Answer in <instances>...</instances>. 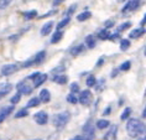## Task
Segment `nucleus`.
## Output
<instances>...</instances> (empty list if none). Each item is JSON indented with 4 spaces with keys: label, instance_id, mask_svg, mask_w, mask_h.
Segmentation results:
<instances>
[{
    "label": "nucleus",
    "instance_id": "obj_49",
    "mask_svg": "<svg viewBox=\"0 0 146 140\" xmlns=\"http://www.w3.org/2000/svg\"><path fill=\"white\" fill-rule=\"evenodd\" d=\"M118 1H124V0H118Z\"/></svg>",
    "mask_w": 146,
    "mask_h": 140
},
{
    "label": "nucleus",
    "instance_id": "obj_36",
    "mask_svg": "<svg viewBox=\"0 0 146 140\" xmlns=\"http://www.w3.org/2000/svg\"><path fill=\"white\" fill-rule=\"evenodd\" d=\"M69 88H71V91L73 92V93H76V92H78L79 91V86H78V83H71V87H69Z\"/></svg>",
    "mask_w": 146,
    "mask_h": 140
},
{
    "label": "nucleus",
    "instance_id": "obj_33",
    "mask_svg": "<svg viewBox=\"0 0 146 140\" xmlns=\"http://www.w3.org/2000/svg\"><path fill=\"white\" fill-rule=\"evenodd\" d=\"M11 1L13 0H0V8H1V10L8 8V6L11 4Z\"/></svg>",
    "mask_w": 146,
    "mask_h": 140
},
{
    "label": "nucleus",
    "instance_id": "obj_48",
    "mask_svg": "<svg viewBox=\"0 0 146 140\" xmlns=\"http://www.w3.org/2000/svg\"><path fill=\"white\" fill-rule=\"evenodd\" d=\"M144 53H145V56H146V49H145V51H144Z\"/></svg>",
    "mask_w": 146,
    "mask_h": 140
},
{
    "label": "nucleus",
    "instance_id": "obj_47",
    "mask_svg": "<svg viewBox=\"0 0 146 140\" xmlns=\"http://www.w3.org/2000/svg\"><path fill=\"white\" fill-rule=\"evenodd\" d=\"M142 118H146V107H145L144 112H142Z\"/></svg>",
    "mask_w": 146,
    "mask_h": 140
},
{
    "label": "nucleus",
    "instance_id": "obj_26",
    "mask_svg": "<svg viewBox=\"0 0 146 140\" xmlns=\"http://www.w3.org/2000/svg\"><path fill=\"white\" fill-rule=\"evenodd\" d=\"M67 102L71 103V104H77V103L79 102V98L76 97V95L73 94V92H72V93H69L67 95Z\"/></svg>",
    "mask_w": 146,
    "mask_h": 140
},
{
    "label": "nucleus",
    "instance_id": "obj_37",
    "mask_svg": "<svg viewBox=\"0 0 146 140\" xmlns=\"http://www.w3.org/2000/svg\"><path fill=\"white\" fill-rule=\"evenodd\" d=\"M36 62H35V58H32V60H29L26 62H24V65H23V67H30V66L32 65H35Z\"/></svg>",
    "mask_w": 146,
    "mask_h": 140
},
{
    "label": "nucleus",
    "instance_id": "obj_15",
    "mask_svg": "<svg viewBox=\"0 0 146 140\" xmlns=\"http://www.w3.org/2000/svg\"><path fill=\"white\" fill-rule=\"evenodd\" d=\"M52 81L57 84H66L68 82V78H67V76H64V75H57L53 77Z\"/></svg>",
    "mask_w": 146,
    "mask_h": 140
},
{
    "label": "nucleus",
    "instance_id": "obj_14",
    "mask_svg": "<svg viewBox=\"0 0 146 140\" xmlns=\"http://www.w3.org/2000/svg\"><path fill=\"white\" fill-rule=\"evenodd\" d=\"M11 89H13V86L10 83H1V88H0V95H1V97H5V95L8 94Z\"/></svg>",
    "mask_w": 146,
    "mask_h": 140
},
{
    "label": "nucleus",
    "instance_id": "obj_44",
    "mask_svg": "<svg viewBox=\"0 0 146 140\" xmlns=\"http://www.w3.org/2000/svg\"><path fill=\"white\" fill-rule=\"evenodd\" d=\"M63 1H64V0H54V1H53V5L57 6V5H60L61 3H63Z\"/></svg>",
    "mask_w": 146,
    "mask_h": 140
},
{
    "label": "nucleus",
    "instance_id": "obj_20",
    "mask_svg": "<svg viewBox=\"0 0 146 140\" xmlns=\"http://www.w3.org/2000/svg\"><path fill=\"white\" fill-rule=\"evenodd\" d=\"M41 102H42V101H41V98H40V97H34V98H31L30 101L27 102L26 108H32V107H37Z\"/></svg>",
    "mask_w": 146,
    "mask_h": 140
},
{
    "label": "nucleus",
    "instance_id": "obj_27",
    "mask_svg": "<svg viewBox=\"0 0 146 140\" xmlns=\"http://www.w3.org/2000/svg\"><path fill=\"white\" fill-rule=\"evenodd\" d=\"M27 115H29L27 108H23V109H20L19 112L15 114V118H16V119H20V118H24V117H27Z\"/></svg>",
    "mask_w": 146,
    "mask_h": 140
},
{
    "label": "nucleus",
    "instance_id": "obj_11",
    "mask_svg": "<svg viewBox=\"0 0 146 140\" xmlns=\"http://www.w3.org/2000/svg\"><path fill=\"white\" fill-rule=\"evenodd\" d=\"M144 32H145V29H142V27L134 29L133 31H130L129 37H130V39H139V37H140V36L144 35Z\"/></svg>",
    "mask_w": 146,
    "mask_h": 140
},
{
    "label": "nucleus",
    "instance_id": "obj_40",
    "mask_svg": "<svg viewBox=\"0 0 146 140\" xmlns=\"http://www.w3.org/2000/svg\"><path fill=\"white\" fill-rule=\"evenodd\" d=\"M113 25H114V21H107V23H105V27H111Z\"/></svg>",
    "mask_w": 146,
    "mask_h": 140
},
{
    "label": "nucleus",
    "instance_id": "obj_32",
    "mask_svg": "<svg viewBox=\"0 0 146 140\" xmlns=\"http://www.w3.org/2000/svg\"><path fill=\"white\" fill-rule=\"evenodd\" d=\"M96 77L94 76H89L88 78H87V82H86V84H87V87H93V86H96Z\"/></svg>",
    "mask_w": 146,
    "mask_h": 140
},
{
    "label": "nucleus",
    "instance_id": "obj_42",
    "mask_svg": "<svg viewBox=\"0 0 146 140\" xmlns=\"http://www.w3.org/2000/svg\"><path fill=\"white\" fill-rule=\"evenodd\" d=\"M109 113H111V108L110 107H107V109L104 110V115H108Z\"/></svg>",
    "mask_w": 146,
    "mask_h": 140
},
{
    "label": "nucleus",
    "instance_id": "obj_19",
    "mask_svg": "<svg viewBox=\"0 0 146 140\" xmlns=\"http://www.w3.org/2000/svg\"><path fill=\"white\" fill-rule=\"evenodd\" d=\"M62 37H63V34H62V31H61V30H57V31L52 35V37H51V43H57V42H60Z\"/></svg>",
    "mask_w": 146,
    "mask_h": 140
},
{
    "label": "nucleus",
    "instance_id": "obj_41",
    "mask_svg": "<svg viewBox=\"0 0 146 140\" xmlns=\"http://www.w3.org/2000/svg\"><path fill=\"white\" fill-rule=\"evenodd\" d=\"M73 139L74 140H84L86 138H84V135H77V136H74Z\"/></svg>",
    "mask_w": 146,
    "mask_h": 140
},
{
    "label": "nucleus",
    "instance_id": "obj_43",
    "mask_svg": "<svg viewBox=\"0 0 146 140\" xmlns=\"http://www.w3.org/2000/svg\"><path fill=\"white\" fill-rule=\"evenodd\" d=\"M119 37V34L116 32V34H114V35H110V37H109V40H115V39H118Z\"/></svg>",
    "mask_w": 146,
    "mask_h": 140
},
{
    "label": "nucleus",
    "instance_id": "obj_35",
    "mask_svg": "<svg viewBox=\"0 0 146 140\" xmlns=\"http://www.w3.org/2000/svg\"><path fill=\"white\" fill-rule=\"evenodd\" d=\"M130 67H131V62L125 61L121 66H120V69H121V71H127V69H130Z\"/></svg>",
    "mask_w": 146,
    "mask_h": 140
},
{
    "label": "nucleus",
    "instance_id": "obj_4",
    "mask_svg": "<svg viewBox=\"0 0 146 140\" xmlns=\"http://www.w3.org/2000/svg\"><path fill=\"white\" fill-rule=\"evenodd\" d=\"M79 103L83 105H88L90 101H92V92L89 89H86V91H82L81 94H79Z\"/></svg>",
    "mask_w": 146,
    "mask_h": 140
},
{
    "label": "nucleus",
    "instance_id": "obj_30",
    "mask_svg": "<svg viewBox=\"0 0 146 140\" xmlns=\"http://www.w3.org/2000/svg\"><path fill=\"white\" fill-rule=\"evenodd\" d=\"M129 47H130V41H129V40L124 39V40L120 41V49H121V51H126Z\"/></svg>",
    "mask_w": 146,
    "mask_h": 140
},
{
    "label": "nucleus",
    "instance_id": "obj_22",
    "mask_svg": "<svg viewBox=\"0 0 146 140\" xmlns=\"http://www.w3.org/2000/svg\"><path fill=\"white\" fill-rule=\"evenodd\" d=\"M90 16H92V13L90 11H83L77 16V20L78 21H86V20L90 19Z\"/></svg>",
    "mask_w": 146,
    "mask_h": 140
},
{
    "label": "nucleus",
    "instance_id": "obj_2",
    "mask_svg": "<svg viewBox=\"0 0 146 140\" xmlns=\"http://www.w3.org/2000/svg\"><path fill=\"white\" fill-rule=\"evenodd\" d=\"M69 118H71V115H69L68 112L58 113V114H56V115H53L52 123L57 129H62L67 125V123L69 121Z\"/></svg>",
    "mask_w": 146,
    "mask_h": 140
},
{
    "label": "nucleus",
    "instance_id": "obj_8",
    "mask_svg": "<svg viewBox=\"0 0 146 140\" xmlns=\"http://www.w3.org/2000/svg\"><path fill=\"white\" fill-rule=\"evenodd\" d=\"M17 91L21 92L23 94H30L32 91V87L25 83V81H21V82L17 83Z\"/></svg>",
    "mask_w": 146,
    "mask_h": 140
},
{
    "label": "nucleus",
    "instance_id": "obj_38",
    "mask_svg": "<svg viewBox=\"0 0 146 140\" xmlns=\"http://www.w3.org/2000/svg\"><path fill=\"white\" fill-rule=\"evenodd\" d=\"M41 75V73L40 72H34L32 73V75H30V76H27V79H32V81H35L36 78H37V77Z\"/></svg>",
    "mask_w": 146,
    "mask_h": 140
},
{
    "label": "nucleus",
    "instance_id": "obj_23",
    "mask_svg": "<svg viewBox=\"0 0 146 140\" xmlns=\"http://www.w3.org/2000/svg\"><path fill=\"white\" fill-rule=\"evenodd\" d=\"M98 37H99L100 40H109L110 34L108 32V29L105 27V29H103V30H100L99 32H98Z\"/></svg>",
    "mask_w": 146,
    "mask_h": 140
},
{
    "label": "nucleus",
    "instance_id": "obj_50",
    "mask_svg": "<svg viewBox=\"0 0 146 140\" xmlns=\"http://www.w3.org/2000/svg\"><path fill=\"white\" fill-rule=\"evenodd\" d=\"M142 139H145V140H146V135H145V138H142Z\"/></svg>",
    "mask_w": 146,
    "mask_h": 140
},
{
    "label": "nucleus",
    "instance_id": "obj_17",
    "mask_svg": "<svg viewBox=\"0 0 146 140\" xmlns=\"http://www.w3.org/2000/svg\"><path fill=\"white\" fill-rule=\"evenodd\" d=\"M83 51H84V45H77V46L72 47V49L69 50V52H71V55H73V56H78Z\"/></svg>",
    "mask_w": 146,
    "mask_h": 140
},
{
    "label": "nucleus",
    "instance_id": "obj_24",
    "mask_svg": "<svg viewBox=\"0 0 146 140\" xmlns=\"http://www.w3.org/2000/svg\"><path fill=\"white\" fill-rule=\"evenodd\" d=\"M109 125H110V123H109L107 119H99L97 121V128L98 129H105V128H108Z\"/></svg>",
    "mask_w": 146,
    "mask_h": 140
},
{
    "label": "nucleus",
    "instance_id": "obj_7",
    "mask_svg": "<svg viewBox=\"0 0 146 140\" xmlns=\"http://www.w3.org/2000/svg\"><path fill=\"white\" fill-rule=\"evenodd\" d=\"M17 66L16 65H4L1 67V75L3 76H11L13 73H15L17 71Z\"/></svg>",
    "mask_w": 146,
    "mask_h": 140
},
{
    "label": "nucleus",
    "instance_id": "obj_1",
    "mask_svg": "<svg viewBox=\"0 0 146 140\" xmlns=\"http://www.w3.org/2000/svg\"><path fill=\"white\" fill-rule=\"evenodd\" d=\"M126 131L131 138H141L146 134V125L139 119H129L126 123Z\"/></svg>",
    "mask_w": 146,
    "mask_h": 140
},
{
    "label": "nucleus",
    "instance_id": "obj_6",
    "mask_svg": "<svg viewBox=\"0 0 146 140\" xmlns=\"http://www.w3.org/2000/svg\"><path fill=\"white\" fill-rule=\"evenodd\" d=\"M83 135H84L86 139H93L94 135H96V130H94L93 125L90 123H87L84 127H83Z\"/></svg>",
    "mask_w": 146,
    "mask_h": 140
},
{
    "label": "nucleus",
    "instance_id": "obj_31",
    "mask_svg": "<svg viewBox=\"0 0 146 140\" xmlns=\"http://www.w3.org/2000/svg\"><path fill=\"white\" fill-rule=\"evenodd\" d=\"M130 114H131V108H125L120 118H121V120H126V119H129L130 118Z\"/></svg>",
    "mask_w": 146,
    "mask_h": 140
},
{
    "label": "nucleus",
    "instance_id": "obj_46",
    "mask_svg": "<svg viewBox=\"0 0 146 140\" xmlns=\"http://www.w3.org/2000/svg\"><path fill=\"white\" fill-rule=\"evenodd\" d=\"M141 26H144V25L146 24V14H145V15H144V19H142V21H141Z\"/></svg>",
    "mask_w": 146,
    "mask_h": 140
},
{
    "label": "nucleus",
    "instance_id": "obj_25",
    "mask_svg": "<svg viewBox=\"0 0 146 140\" xmlns=\"http://www.w3.org/2000/svg\"><path fill=\"white\" fill-rule=\"evenodd\" d=\"M45 57H46V51H40V52L35 56V62H36V65H37V63H41V62L45 60Z\"/></svg>",
    "mask_w": 146,
    "mask_h": 140
},
{
    "label": "nucleus",
    "instance_id": "obj_3",
    "mask_svg": "<svg viewBox=\"0 0 146 140\" xmlns=\"http://www.w3.org/2000/svg\"><path fill=\"white\" fill-rule=\"evenodd\" d=\"M140 4H141V0H129V1L124 5V8L121 9V11L123 13L134 11V10H136L139 6H140Z\"/></svg>",
    "mask_w": 146,
    "mask_h": 140
},
{
    "label": "nucleus",
    "instance_id": "obj_10",
    "mask_svg": "<svg viewBox=\"0 0 146 140\" xmlns=\"http://www.w3.org/2000/svg\"><path fill=\"white\" fill-rule=\"evenodd\" d=\"M14 110V107H3L1 108V112H0V121H4L6 119V117L10 115Z\"/></svg>",
    "mask_w": 146,
    "mask_h": 140
},
{
    "label": "nucleus",
    "instance_id": "obj_16",
    "mask_svg": "<svg viewBox=\"0 0 146 140\" xmlns=\"http://www.w3.org/2000/svg\"><path fill=\"white\" fill-rule=\"evenodd\" d=\"M40 98H41V101L43 103H48L51 101V94H50L48 89H42L40 92Z\"/></svg>",
    "mask_w": 146,
    "mask_h": 140
},
{
    "label": "nucleus",
    "instance_id": "obj_5",
    "mask_svg": "<svg viewBox=\"0 0 146 140\" xmlns=\"http://www.w3.org/2000/svg\"><path fill=\"white\" fill-rule=\"evenodd\" d=\"M34 119L37 124L40 125H45L48 123V115H47L46 112H43V110H41V112H37L34 115Z\"/></svg>",
    "mask_w": 146,
    "mask_h": 140
},
{
    "label": "nucleus",
    "instance_id": "obj_28",
    "mask_svg": "<svg viewBox=\"0 0 146 140\" xmlns=\"http://www.w3.org/2000/svg\"><path fill=\"white\" fill-rule=\"evenodd\" d=\"M21 95H23V93H21V92H17L15 95H13V97L10 98V103H11V104H16V103H19L20 99H21Z\"/></svg>",
    "mask_w": 146,
    "mask_h": 140
},
{
    "label": "nucleus",
    "instance_id": "obj_21",
    "mask_svg": "<svg viewBox=\"0 0 146 140\" xmlns=\"http://www.w3.org/2000/svg\"><path fill=\"white\" fill-rule=\"evenodd\" d=\"M23 15L25 17V20H31L37 16V11H36V10H30V11H25Z\"/></svg>",
    "mask_w": 146,
    "mask_h": 140
},
{
    "label": "nucleus",
    "instance_id": "obj_34",
    "mask_svg": "<svg viewBox=\"0 0 146 140\" xmlns=\"http://www.w3.org/2000/svg\"><path fill=\"white\" fill-rule=\"evenodd\" d=\"M129 27H131V23H124V24H121L120 26L118 27V31L120 32V31H124V30H126V29H129Z\"/></svg>",
    "mask_w": 146,
    "mask_h": 140
},
{
    "label": "nucleus",
    "instance_id": "obj_45",
    "mask_svg": "<svg viewBox=\"0 0 146 140\" xmlns=\"http://www.w3.org/2000/svg\"><path fill=\"white\" fill-rule=\"evenodd\" d=\"M103 62H104V57H102L100 60L97 62V66H100V65H103Z\"/></svg>",
    "mask_w": 146,
    "mask_h": 140
},
{
    "label": "nucleus",
    "instance_id": "obj_9",
    "mask_svg": "<svg viewBox=\"0 0 146 140\" xmlns=\"http://www.w3.org/2000/svg\"><path fill=\"white\" fill-rule=\"evenodd\" d=\"M116 133H118V127H116V125H113V127L104 134L103 139H104V140H108V139H116Z\"/></svg>",
    "mask_w": 146,
    "mask_h": 140
},
{
    "label": "nucleus",
    "instance_id": "obj_29",
    "mask_svg": "<svg viewBox=\"0 0 146 140\" xmlns=\"http://www.w3.org/2000/svg\"><path fill=\"white\" fill-rule=\"evenodd\" d=\"M69 21H71V19H69V17H64L63 20H61L60 23L57 24V30H61V29H63L66 25H68Z\"/></svg>",
    "mask_w": 146,
    "mask_h": 140
},
{
    "label": "nucleus",
    "instance_id": "obj_39",
    "mask_svg": "<svg viewBox=\"0 0 146 140\" xmlns=\"http://www.w3.org/2000/svg\"><path fill=\"white\" fill-rule=\"evenodd\" d=\"M76 8H77V5H76V4H73L72 6H69V8H68V10H67V15H71V14H73V13H74Z\"/></svg>",
    "mask_w": 146,
    "mask_h": 140
},
{
    "label": "nucleus",
    "instance_id": "obj_13",
    "mask_svg": "<svg viewBox=\"0 0 146 140\" xmlns=\"http://www.w3.org/2000/svg\"><path fill=\"white\" fill-rule=\"evenodd\" d=\"M46 79H47V75H46V73H42V75H40L34 81V88H38L41 84H43V83L46 82Z\"/></svg>",
    "mask_w": 146,
    "mask_h": 140
},
{
    "label": "nucleus",
    "instance_id": "obj_18",
    "mask_svg": "<svg viewBox=\"0 0 146 140\" xmlns=\"http://www.w3.org/2000/svg\"><path fill=\"white\" fill-rule=\"evenodd\" d=\"M86 45L89 47V49H94L97 45V41H96V39H94V36L93 35H88L86 37Z\"/></svg>",
    "mask_w": 146,
    "mask_h": 140
},
{
    "label": "nucleus",
    "instance_id": "obj_12",
    "mask_svg": "<svg viewBox=\"0 0 146 140\" xmlns=\"http://www.w3.org/2000/svg\"><path fill=\"white\" fill-rule=\"evenodd\" d=\"M52 27H53V21H48V23H46L41 29V35L42 36H47L51 32V30H52Z\"/></svg>",
    "mask_w": 146,
    "mask_h": 140
}]
</instances>
